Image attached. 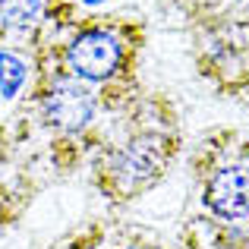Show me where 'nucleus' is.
Listing matches in <instances>:
<instances>
[{
    "instance_id": "4",
    "label": "nucleus",
    "mask_w": 249,
    "mask_h": 249,
    "mask_svg": "<svg viewBox=\"0 0 249 249\" xmlns=\"http://www.w3.org/2000/svg\"><path fill=\"white\" fill-rule=\"evenodd\" d=\"M205 205L227 221L249 214V167L231 164L214 170L205 183Z\"/></svg>"
},
{
    "instance_id": "1",
    "label": "nucleus",
    "mask_w": 249,
    "mask_h": 249,
    "mask_svg": "<svg viewBox=\"0 0 249 249\" xmlns=\"http://www.w3.org/2000/svg\"><path fill=\"white\" fill-rule=\"evenodd\" d=\"M123 57H126V44H123L120 32L107 29V25H89L73 35L63 60L73 79L91 85L114 79L123 67Z\"/></svg>"
},
{
    "instance_id": "6",
    "label": "nucleus",
    "mask_w": 249,
    "mask_h": 249,
    "mask_svg": "<svg viewBox=\"0 0 249 249\" xmlns=\"http://www.w3.org/2000/svg\"><path fill=\"white\" fill-rule=\"evenodd\" d=\"M129 249H148V246H129Z\"/></svg>"
},
{
    "instance_id": "3",
    "label": "nucleus",
    "mask_w": 249,
    "mask_h": 249,
    "mask_svg": "<svg viewBox=\"0 0 249 249\" xmlns=\"http://www.w3.org/2000/svg\"><path fill=\"white\" fill-rule=\"evenodd\" d=\"M44 120L54 129L63 133H79L82 126H89L91 114H95V91L89 82H79L73 76H60L48 85L41 98Z\"/></svg>"
},
{
    "instance_id": "2",
    "label": "nucleus",
    "mask_w": 249,
    "mask_h": 249,
    "mask_svg": "<svg viewBox=\"0 0 249 249\" xmlns=\"http://www.w3.org/2000/svg\"><path fill=\"white\" fill-rule=\"evenodd\" d=\"M170 158V145L164 136L158 133H142L126 139L110 158V180L120 193H136V189L148 186L152 180H158V174L164 170Z\"/></svg>"
},
{
    "instance_id": "5",
    "label": "nucleus",
    "mask_w": 249,
    "mask_h": 249,
    "mask_svg": "<svg viewBox=\"0 0 249 249\" xmlns=\"http://www.w3.org/2000/svg\"><path fill=\"white\" fill-rule=\"evenodd\" d=\"M48 0H0V32H29L41 22Z\"/></svg>"
}]
</instances>
